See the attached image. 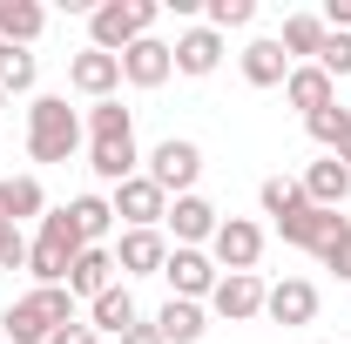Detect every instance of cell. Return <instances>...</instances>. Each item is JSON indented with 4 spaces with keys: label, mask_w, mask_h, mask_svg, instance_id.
Returning <instances> with one entry per match:
<instances>
[{
    "label": "cell",
    "mask_w": 351,
    "mask_h": 344,
    "mask_svg": "<svg viewBox=\"0 0 351 344\" xmlns=\"http://www.w3.org/2000/svg\"><path fill=\"white\" fill-rule=\"evenodd\" d=\"M284 95H291V108H304V115H317V108H331L338 101V82L324 75V68H291V82H284Z\"/></svg>",
    "instance_id": "21"
},
{
    "label": "cell",
    "mask_w": 351,
    "mask_h": 344,
    "mask_svg": "<svg viewBox=\"0 0 351 344\" xmlns=\"http://www.w3.org/2000/svg\"><path fill=\"white\" fill-rule=\"evenodd\" d=\"M263 277L257 270H237V277H217V291H210V310L217 317H230V324H243V317H257L263 310Z\"/></svg>",
    "instance_id": "12"
},
{
    "label": "cell",
    "mask_w": 351,
    "mask_h": 344,
    "mask_svg": "<svg viewBox=\"0 0 351 344\" xmlns=\"http://www.w3.org/2000/svg\"><path fill=\"white\" fill-rule=\"evenodd\" d=\"M156 331H162V344H196L203 331H210V317H203V304L169 297L162 310H156Z\"/></svg>",
    "instance_id": "23"
},
{
    "label": "cell",
    "mask_w": 351,
    "mask_h": 344,
    "mask_svg": "<svg viewBox=\"0 0 351 344\" xmlns=\"http://www.w3.org/2000/svg\"><path fill=\"white\" fill-rule=\"evenodd\" d=\"M338 162H345V169H351V135H345V149H338Z\"/></svg>",
    "instance_id": "38"
},
{
    "label": "cell",
    "mask_w": 351,
    "mask_h": 344,
    "mask_svg": "<svg viewBox=\"0 0 351 344\" xmlns=\"http://www.w3.org/2000/svg\"><path fill=\"white\" fill-rule=\"evenodd\" d=\"M61 324H75V291L68 284H41L34 297L7 304V317H0V331L14 344H47Z\"/></svg>",
    "instance_id": "2"
},
{
    "label": "cell",
    "mask_w": 351,
    "mask_h": 344,
    "mask_svg": "<svg viewBox=\"0 0 351 344\" xmlns=\"http://www.w3.org/2000/svg\"><path fill=\"white\" fill-rule=\"evenodd\" d=\"M0 223H7V210H0Z\"/></svg>",
    "instance_id": "40"
},
{
    "label": "cell",
    "mask_w": 351,
    "mask_h": 344,
    "mask_svg": "<svg viewBox=\"0 0 351 344\" xmlns=\"http://www.w3.org/2000/svg\"><path fill=\"white\" fill-rule=\"evenodd\" d=\"M0 210H7V223H14V230H21L27 216H41V210H47V203H41V182H34V175H14V182H0Z\"/></svg>",
    "instance_id": "26"
},
{
    "label": "cell",
    "mask_w": 351,
    "mask_h": 344,
    "mask_svg": "<svg viewBox=\"0 0 351 344\" xmlns=\"http://www.w3.org/2000/svg\"><path fill=\"white\" fill-rule=\"evenodd\" d=\"M351 216H338V210H317V203H304L298 216H284L277 230H284V243H298V250H324L338 230H345Z\"/></svg>",
    "instance_id": "16"
},
{
    "label": "cell",
    "mask_w": 351,
    "mask_h": 344,
    "mask_svg": "<svg viewBox=\"0 0 351 344\" xmlns=\"http://www.w3.org/2000/svg\"><path fill=\"white\" fill-rule=\"evenodd\" d=\"M115 223H129V230H156L162 216H169V196L149 182V175H129V182H115Z\"/></svg>",
    "instance_id": "8"
},
{
    "label": "cell",
    "mask_w": 351,
    "mask_h": 344,
    "mask_svg": "<svg viewBox=\"0 0 351 344\" xmlns=\"http://www.w3.org/2000/svg\"><path fill=\"white\" fill-rule=\"evenodd\" d=\"M162 277H169V297H182V304H203L210 291H217V263L203 257V250H169V263H162Z\"/></svg>",
    "instance_id": "9"
},
{
    "label": "cell",
    "mask_w": 351,
    "mask_h": 344,
    "mask_svg": "<svg viewBox=\"0 0 351 344\" xmlns=\"http://www.w3.org/2000/svg\"><path fill=\"white\" fill-rule=\"evenodd\" d=\"M223 61V34L217 27H189L182 41H176V75H217Z\"/></svg>",
    "instance_id": "19"
},
{
    "label": "cell",
    "mask_w": 351,
    "mask_h": 344,
    "mask_svg": "<svg viewBox=\"0 0 351 344\" xmlns=\"http://www.w3.org/2000/svg\"><path fill=\"white\" fill-rule=\"evenodd\" d=\"M34 75H41V68H34V54H27V47L0 41V88H7V95H27Z\"/></svg>",
    "instance_id": "28"
},
{
    "label": "cell",
    "mask_w": 351,
    "mask_h": 344,
    "mask_svg": "<svg viewBox=\"0 0 351 344\" xmlns=\"http://www.w3.org/2000/svg\"><path fill=\"white\" fill-rule=\"evenodd\" d=\"M263 310H270L284 331H304L311 317H317V284H311V277H284V284H270Z\"/></svg>",
    "instance_id": "14"
},
{
    "label": "cell",
    "mask_w": 351,
    "mask_h": 344,
    "mask_svg": "<svg viewBox=\"0 0 351 344\" xmlns=\"http://www.w3.org/2000/svg\"><path fill=\"white\" fill-rule=\"evenodd\" d=\"M317 257H324V270H338V284H345V277H351V223L324 243V250H317Z\"/></svg>",
    "instance_id": "33"
},
{
    "label": "cell",
    "mask_w": 351,
    "mask_h": 344,
    "mask_svg": "<svg viewBox=\"0 0 351 344\" xmlns=\"http://www.w3.org/2000/svg\"><path fill=\"white\" fill-rule=\"evenodd\" d=\"M149 27H156V0H101V7H88V34H95L88 47H101V54L135 47Z\"/></svg>",
    "instance_id": "5"
},
{
    "label": "cell",
    "mask_w": 351,
    "mask_h": 344,
    "mask_svg": "<svg viewBox=\"0 0 351 344\" xmlns=\"http://www.w3.org/2000/svg\"><path fill=\"white\" fill-rule=\"evenodd\" d=\"M162 263H169V236H162V230H122L115 270H129V277H162Z\"/></svg>",
    "instance_id": "13"
},
{
    "label": "cell",
    "mask_w": 351,
    "mask_h": 344,
    "mask_svg": "<svg viewBox=\"0 0 351 344\" xmlns=\"http://www.w3.org/2000/svg\"><path fill=\"white\" fill-rule=\"evenodd\" d=\"M169 75H176V47H169V41L142 34L135 47H122V82H135V88H162Z\"/></svg>",
    "instance_id": "11"
},
{
    "label": "cell",
    "mask_w": 351,
    "mask_h": 344,
    "mask_svg": "<svg viewBox=\"0 0 351 344\" xmlns=\"http://www.w3.org/2000/svg\"><path fill=\"white\" fill-rule=\"evenodd\" d=\"M21 263H27V236L14 223H0V270H21Z\"/></svg>",
    "instance_id": "34"
},
{
    "label": "cell",
    "mask_w": 351,
    "mask_h": 344,
    "mask_svg": "<svg viewBox=\"0 0 351 344\" xmlns=\"http://www.w3.org/2000/svg\"><path fill=\"white\" fill-rule=\"evenodd\" d=\"M82 149V115L68 108V95H34L27 108V156L34 162H68Z\"/></svg>",
    "instance_id": "3"
},
{
    "label": "cell",
    "mask_w": 351,
    "mask_h": 344,
    "mask_svg": "<svg viewBox=\"0 0 351 344\" xmlns=\"http://www.w3.org/2000/svg\"><path fill=\"white\" fill-rule=\"evenodd\" d=\"M243 82H250V88L291 82V54H284V41H250V47H243Z\"/></svg>",
    "instance_id": "20"
},
{
    "label": "cell",
    "mask_w": 351,
    "mask_h": 344,
    "mask_svg": "<svg viewBox=\"0 0 351 344\" xmlns=\"http://www.w3.org/2000/svg\"><path fill=\"white\" fill-rule=\"evenodd\" d=\"M257 257H263V230L243 216H223L210 236V263H223V277H237V270H257Z\"/></svg>",
    "instance_id": "7"
},
{
    "label": "cell",
    "mask_w": 351,
    "mask_h": 344,
    "mask_svg": "<svg viewBox=\"0 0 351 344\" xmlns=\"http://www.w3.org/2000/svg\"><path fill=\"white\" fill-rule=\"evenodd\" d=\"M135 324H142V310H135L129 284H115V291H101V297H95V331H101V338H129Z\"/></svg>",
    "instance_id": "22"
},
{
    "label": "cell",
    "mask_w": 351,
    "mask_h": 344,
    "mask_svg": "<svg viewBox=\"0 0 351 344\" xmlns=\"http://www.w3.org/2000/svg\"><path fill=\"white\" fill-rule=\"evenodd\" d=\"M311 68H324L331 82L351 75V34H324V47H317V61H311Z\"/></svg>",
    "instance_id": "32"
},
{
    "label": "cell",
    "mask_w": 351,
    "mask_h": 344,
    "mask_svg": "<svg viewBox=\"0 0 351 344\" xmlns=\"http://www.w3.org/2000/svg\"><path fill=\"white\" fill-rule=\"evenodd\" d=\"M304 203H311L304 182H291V175H270V182H263V216H277V223H284V216H298Z\"/></svg>",
    "instance_id": "30"
},
{
    "label": "cell",
    "mask_w": 351,
    "mask_h": 344,
    "mask_svg": "<svg viewBox=\"0 0 351 344\" xmlns=\"http://www.w3.org/2000/svg\"><path fill=\"white\" fill-rule=\"evenodd\" d=\"M250 21H257V0H210V21L203 27L230 34V27H250Z\"/></svg>",
    "instance_id": "31"
},
{
    "label": "cell",
    "mask_w": 351,
    "mask_h": 344,
    "mask_svg": "<svg viewBox=\"0 0 351 344\" xmlns=\"http://www.w3.org/2000/svg\"><path fill=\"white\" fill-rule=\"evenodd\" d=\"M68 291L75 297H101V291H115V250H101V243H88L82 257H75V270H68Z\"/></svg>",
    "instance_id": "17"
},
{
    "label": "cell",
    "mask_w": 351,
    "mask_h": 344,
    "mask_svg": "<svg viewBox=\"0 0 351 344\" xmlns=\"http://www.w3.org/2000/svg\"><path fill=\"white\" fill-rule=\"evenodd\" d=\"M122 344H162V331H156V324H135V331H129Z\"/></svg>",
    "instance_id": "37"
},
{
    "label": "cell",
    "mask_w": 351,
    "mask_h": 344,
    "mask_svg": "<svg viewBox=\"0 0 351 344\" xmlns=\"http://www.w3.org/2000/svg\"><path fill=\"white\" fill-rule=\"evenodd\" d=\"M68 82L82 88L88 101H115V88H122V54H101V47H82V54L68 61Z\"/></svg>",
    "instance_id": "10"
},
{
    "label": "cell",
    "mask_w": 351,
    "mask_h": 344,
    "mask_svg": "<svg viewBox=\"0 0 351 344\" xmlns=\"http://www.w3.org/2000/svg\"><path fill=\"white\" fill-rule=\"evenodd\" d=\"M149 182L162 189V196H196V175H203V149L196 142H182V135H169V142H156V156H149Z\"/></svg>",
    "instance_id": "6"
},
{
    "label": "cell",
    "mask_w": 351,
    "mask_h": 344,
    "mask_svg": "<svg viewBox=\"0 0 351 344\" xmlns=\"http://www.w3.org/2000/svg\"><path fill=\"white\" fill-rule=\"evenodd\" d=\"M298 182H304V196L317 203V210H338V203L351 196V169L338 162V156H324V162H311V169L298 175Z\"/></svg>",
    "instance_id": "18"
},
{
    "label": "cell",
    "mask_w": 351,
    "mask_h": 344,
    "mask_svg": "<svg viewBox=\"0 0 351 344\" xmlns=\"http://www.w3.org/2000/svg\"><path fill=\"white\" fill-rule=\"evenodd\" d=\"M142 156H135V122L122 101H95L88 108V169L101 175V182H129Z\"/></svg>",
    "instance_id": "1"
},
{
    "label": "cell",
    "mask_w": 351,
    "mask_h": 344,
    "mask_svg": "<svg viewBox=\"0 0 351 344\" xmlns=\"http://www.w3.org/2000/svg\"><path fill=\"white\" fill-rule=\"evenodd\" d=\"M0 108H7V88H0Z\"/></svg>",
    "instance_id": "39"
},
{
    "label": "cell",
    "mask_w": 351,
    "mask_h": 344,
    "mask_svg": "<svg viewBox=\"0 0 351 344\" xmlns=\"http://www.w3.org/2000/svg\"><path fill=\"white\" fill-rule=\"evenodd\" d=\"M324 34H331V27H324V14H291L277 41H284V54H291V61H298V54H311V61H317V47H324Z\"/></svg>",
    "instance_id": "25"
},
{
    "label": "cell",
    "mask_w": 351,
    "mask_h": 344,
    "mask_svg": "<svg viewBox=\"0 0 351 344\" xmlns=\"http://www.w3.org/2000/svg\"><path fill=\"white\" fill-rule=\"evenodd\" d=\"M68 216L82 223V243H101V236L115 230V210H108V196H75V203H68Z\"/></svg>",
    "instance_id": "27"
},
{
    "label": "cell",
    "mask_w": 351,
    "mask_h": 344,
    "mask_svg": "<svg viewBox=\"0 0 351 344\" xmlns=\"http://www.w3.org/2000/svg\"><path fill=\"white\" fill-rule=\"evenodd\" d=\"M162 223H169L176 250H196V243H210V236H217V223H223V216L210 210L203 196H176V203H169V216H162Z\"/></svg>",
    "instance_id": "15"
},
{
    "label": "cell",
    "mask_w": 351,
    "mask_h": 344,
    "mask_svg": "<svg viewBox=\"0 0 351 344\" xmlns=\"http://www.w3.org/2000/svg\"><path fill=\"white\" fill-rule=\"evenodd\" d=\"M304 129H311V142H324V149L338 156V149H345V135H351V108H338V101H331V108L304 115Z\"/></svg>",
    "instance_id": "29"
},
{
    "label": "cell",
    "mask_w": 351,
    "mask_h": 344,
    "mask_svg": "<svg viewBox=\"0 0 351 344\" xmlns=\"http://www.w3.org/2000/svg\"><path fill=\"white\" fill-rule=\"evenodd\" d=\"M47 27V14L34 7V0H0V41H14V47H27L34 34Z\"/></svg>",
    "instance_id": "24"
},
{
    "label": "cell",
    "mask_w": 351,
    "mask_h": 344,
    "mask_svg": "<svg viewBox=\"0 0 351 344\" xmlns=\"http://www.w3.org/2000/svg\"><path fill=\"white\" fill-rule=\"evenodd\" d=\"M47 344H101V331L75 317V324H61V331H54V338H47Z\"/></svg>",
    "instance_id": "35"
},
{
    "label": "cell",
    "mask_w": 351,
    "mask_h": 344,
    "mask_svg": "<svg viewBox=\"0 0 351 344\" xmlns=\"http://www.w3.org/2000/svg\"><path fill=\"white\" fill-rule=\"evenodd\" d=\"M82 223L68 210H47L41 216V236L27 243V270L41 277V284H68V270H75V257H82Z\"/></svg>",
    "instance_id": "4"
},
{
    "label": "cell",
    "mask_w": 351,
    "mask_h": 344,
    "mask_svg": "<svg viewBox=\"0 0 351 344\" xmlns=\"http://www.w3.org/2000/svg\"><path fill=\"white\" fill-rule=\"evenodd\" d=\"M324 27L345 34V27H351V0H324Z\"/></svg>",
    "instance_id": "36"
}]
</instances>
